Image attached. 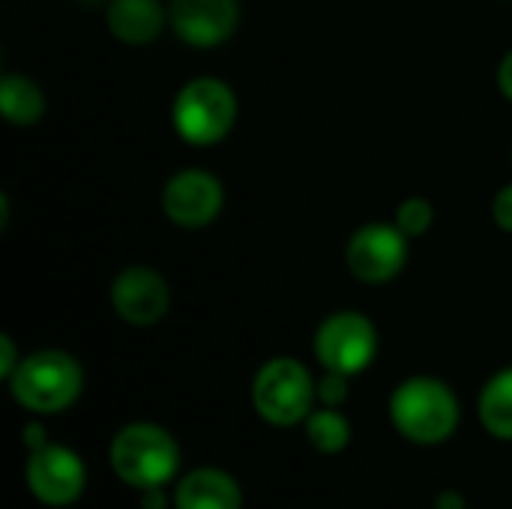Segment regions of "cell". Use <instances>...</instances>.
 Segmentation results:
<instances>
[{
	"label": "cell",
	"mask_w": 512,
	"mask_h": 509,
	"mask_svg": "<svg viewBox=\"0 0 512 509\" xmlns=\"http://www.w3.org/2000/svg\"><path fill=\"white\" fill-rule=\"evenodd\" d=\"M498 90H501V96L512 102V48L501 57V63H498Z\"/></svg>",
	"instance_id": "cell-22"
},
{
	"label": "cell",
	"mask_w": 512,
	"mask_h": 509,
	"mask_svg": "<svg viewBox=\"0 0 512 509\" xmlns=\"http://www.w3.org/2000/svg\"><path fill=\"white\" fill-rule=\"evenodd\" d=\"M480 423L492 438L512 441V366L495 372L480 390Z\"/></svg>",
	"instance_id": "cell-15"
},
{
	"label": "cell",
	"mask_w": 512,
	"mask_h": 509,
	"mask_svg": "<svg viewBox=\"0 0 512 509\" xmlns=\"http://www.w3.org/2000/svg\"><path fill=\"white\" fill-rule=\"evenodd\" d=\"M111 471L132 489H156L180 468L177 441L156 423H129L111 441Z\"/></svg>",
	"instance_id": "cell-4"
},
{
	"label": "cell",
	"mask_w": 512,
	"mask_h": 509,
	"mask_svg": "<svg viewBox=\"0 0 512 509\" xmlns=\"http://www.w3.org/2000/svg\"><path fill=\"white\" fill-rule=\"evenodd\" d=\"M240 102L228 81L201 75L186 81L171 102V126L189 147H216L237 123Z\"/></svg>",
	"instance_id": "cell-2"
},
{
	"label": "cell",
	"mask_w": 512,
	"mask_h": 509,
	"mask_svg": "<svg viewBox=\"0 0 512 509\" xmlns=\"http://www.w3.org/2000/svg\"><path fill=\"white\" fill-rule=\"evenodd\" d=\"M237 480L219 468H195L174 489V509H240Z\"/></svg>",
	"instance_id": "cell-13"
},
{
	"label": "cell",
	"mask_w": 512,
	"mask_h": 509,
	"mask_svg": "<svg viewBox=\"0 0 512 509\" xmlns=\"http://www.w3.org/2000/svg\"><path fill=\"white\" fill-rule=\"evenodd\" d=\"M78 3H84V6H93V3H102V0H78Z\"/></svg>",
	"instance_id": "cell-25"
},
{
	"label": "cell",
	"mask_w": 512,
	"mask_h": 509,
	"mask_svg": "<svg viewBox=\"0 0 512 509\" xmlns=\"http://www.w3.org/2000/svg\"><path fill=\"white\" fill-rule=\"evenodd\" d=\"M435 509H468V504H465V498H462L459 492L447 489V492H441V495L435 498Z\"/></svg>",
	"instance_id": "cell-24"
},
{
	"label": "cell",
	"mask_w": 512,
	"mask_h": 509,
	"mask_svg": "<svg viewBox=\"0 0 512 509\" xmlns=\"http://www.w3.org/2000/svg\"><path fill=\"white\" fill-rule=\"evenodd\" d=\"M24 477L33 498L45 507H69L84 495L87 486V471L78 453L54 441L27 456Z\"/></svg>",
	"instance_id": "cell-10"
},
{
	"label": "cell",
	"mask_w": 512,
	"mask_h": 509,
	"mask_svg": "<svg viewBox=\"0 0 512 509\" xmlns=\"http://www.w3.org/2000/svg\"><path fill=\"white\" fill-rule=\"evenodd\" d=\"M159 204L171 225L201 231L219 219L225 207V186L207 168H180L165 180Z\"/></svg>",
	"instance_id": "cell-8"
},
{
	"label": "cell",
	"mask_w": 512,
	"mask_h": 509,
	"mask_svg": "<svg viewBox=\"0 0 512 509\" xmlns=\"http://www.w3.org/2000/svg\"><path fill=\"white\" fill-rule=\"evenodd\" d=\"M105 24L123 45H150L168 24V6L162 0H108Z\"/></svg>",
	"instance_id": "cell-12"
},
{
	"label": "cell",
	"mask_w": 512,
	"mask_h": 509,
	"mask_svg": "<svg viewBox=\"0 0 512 509\" xmlns=\"http://www.w3.org/2000/svg\"><path fill=\"white\" fill-rule=\"evenodd\" d=\"M348 375H339V372H324V378L318 381V402L321 405H327V408H339V405H345V399H348V393H351V387H348Z\"/></svg>",
	"instance_id": "cell-18"
},
{
	"label": "cell",
	"mask_w": 512,
	"mask_h": 509,
	"mask_svg": "<svg viewBox=\"0 0 512 509\" xmlns=\"http://www.w3.org/2000/svg\"><path fill=\"white\" fill-rule=\"evenodd\" d=\"M492 222L504 231L512 234V183L501 186L492 198Z\"/></svg>",
	"instance_id": "cell-19"
},
{
	"label": "cell",
	"mask_w": 512,
	"mask_h": 509,
	"mask_svg": "<svg viewBox=\"0 0 512 509\" xmlns=\"http://www.w3.org/2000/svg\"><path fill=\"white\" fill-rule=\"evenodd\" d=\"M318 381L312 372L294 357H273L267 360L252 381V405L258 417L270 426H297L312 414L318 402Z\"/></svg>",
	"instance_id": "cell-5"
},
{
	"label": "cell",
	"mask_w": 512,
	"mask_h": 509,
	"mask_svg": "<svg viewBox=\"0 0 512 509\" xmlns=\"http://www.w3.org/2000/svg\"><path fill=\"white\" fill-rule=\"evenodd\" d=\"M393 222L408 240L426 237L432 231V225H435V204L429 198H423V195H411V198L399 201Z\"/></svg>",
	"instance_id": "cell-17"
},
{
	"label": "cell",
	"mask_w": 512,
	"mask_h": 509,
	"mask_svg": "<svg viewBox=\"0 0 512 509\" xmlns=\"http://www.w3.org/2000/svg\"><path fill=\"white\" fill-rule=\"evenodd\" d=\"M411 258V240L396 228V222H366L345 246V267L363 285L393 282Z\"/></svg>",
	"instance_id": "cell-7"
},
{
	"label": "cell",
	"mask_w": 512,
	"mask_h": 509,
	"mask_svg": "<svg viewBox=\"0 0 512 509\" xmlns=\"http://www.w3.org/2000/svg\"><path fill=\"white\" fill-rule=\"evenodd\" d=\"M108 300L120 321L132 327H153L171 309V285L156 267L129 264L111 279Z\"/></svg>",
	"instance_id": "cell-9"
},
{
	"label": "cell",
	"mask_w": 512,
	"mask_h": 509,
	"mask_svg": "<svg viewBox=\"0 0 512 509\" xmlns=\"http://www.w3.org/2000/svg\"><path fill=\"white\" fill-rule=\"evenodd\" d=\"M303 426H306L309 444L324 456H336L351 444V426H348V420H345V414L339 408L324 405V408L312 411L303 420Z\"/></svg>",
	"instance_id": "cell-16"
},
{
	"label": "cell",
	"mask_w": 512,
	"mask_h": 509,
	"mask_svg": "<svg viewBox=\"0 0 512 509\" xmlns=\"http://www.w3.org/2000/svg\"><path fill=\"white\" fill-rule=\"evenodd\" d=\"M312 351L315 360L324 366V372H339L354 378L372 366L378 354V330L363 312L339 309L318 324Z\"/></svg>",
	"instance_id": "cell-6"
},
{
	"label": "cell",
	"mask_w": 512,
	"mask_h": 509,
	"mask_svg": "<svg viewBox=\"0 0 512 509\" xmlns=\"http://www.w3.org/2000/svg\"><path fill=\"white\" fill-rule=\"evenodd\" d=\"M168 27L189 48H216L240 27V0H171Z\"/></svg>",
	"instance_id": "cell-11"
},
{
	"label": "cell",
	"mask_w": 512,
	"mask_h": 509,
	"mask_svg": "<svg viewBox=\"0 0 512 509\" xmlns=\"http://www.w3.org/2000/svg\"><path fill=\"white\" fill-rule=\"evenodd\" d=\"M0 111L9 126H36L48 111L45 90L24 72H6L0 81Z\"/></svg>",
	"instance_id": "cell-14"
},
{
	"label": "cell",
	"mask_w": 512,
	"mask_h": 509,
	"mask_svg": "<svg viewBox=\"0 0 512 509\" xmlns=\"http://www.w3.org/2000/svg\"><path fill=\"white\" fill-rule=\"evenodd\" d=\"M81 390V363L60 348H45L21 357L18 369L9 378L12 399L30 414H60L78 402Z\"/></svg>",
	"instance_id": "cell-3"
},
{
	"label": "cell",
	"mask_w": 512,
	"mask_h": 509,
	"mask_svg": "<svg viewBox=\"0 0 512 509\" xmlns=\"http://www.w3.org/2000/svg\"><path fill=\"white\" fill-rule=\"evenodd\" d=\"M21 441H24L27 453H33V450H39V447L48 444V432H45L42 423H27V426L21 429Z\"/></svg>",
	"instance_id": "cell-21"
},
{
	"label": "cell",
	"mask_w": 512,
	"mask_h": 509,
	"mask_svg": "<svg viewBox=\"0 0 512 509\" xmlns=\"http://www.w3.org/2000/svg\"><path fill=\"white\" fill-rule=\"evenodd\" d=\"M390 420L411 444H444L459 426V399L444 381L432 375H414L393 390Z\"/></svg>",
	"instance_id": "cell-1"
},
{
	"label": "cell",
	"mask_w": 512,
	"mask_h": 509,
	"mask_svg": "<svg viewBox=\"0 0 512 509\" xmlns=\"http://www.w3.org/2000/svg\"><path fill=\"white\" fill-rule=\"evenodd\" d=\"M141 509H168V498H165L162 486L141 492Z\"/></svg>",
	"instance_id": "cell-23"
},
{
	"label": "cell",
	"mask_w": 512,
	"mask_h": 509,
	"mask_svg": "<svg viewBox=\"0 0 512 509\" xmlns=\"http://www.w3.org/2000/svg\"><path fill=\"white\" fill-rule=\"evenodd\" d=\"M18 363H21V357H18V348H15V342H12V336H0V378L3 381H9L12 378V372L18 369Z\"/></svg>",
	"instance_id": "cell-20"
}]
</instances>
